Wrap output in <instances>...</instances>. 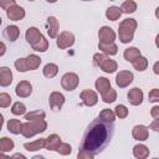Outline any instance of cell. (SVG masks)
Wrapping results in <instances>:
<instances>
[{
  "label": "cell",
  "mask_w": 159,
  "mask_h": 159,
  "mask_svg": "<svg viewBox=\"0 0 159 159\" xmlns=\"http://www.w3.org/2000/svg\"><path fill=\"white\" fill-rule=\"evenodd\" d=\"M113 133H114L113 123H107L101 120L99 118H96L88 124L83 134L81 142V149L88 150L93 155L99 154L109 144Z\"/></svg>",
  "instance_id": "1"
},
{
  "label": "cell",
  "mask_w": 159,
  "mask_h": 159,
  "mask_svg": "<svg viewBox=\"0 0 159 159\" xmlns=\"http://www.w3.org/2000/svg\"><path fill=\"white\" fill-rule=\"evenodd\" d=\"M25 39L27 43L37 52H45L48 48V41L43 37L37 27H29L25 32Z\"/></svg>",
  "instance_id": "2"
},
{
  "label": "cell",
  "mask_w": 159,
  "mask_h": 159,
  "mask_svg": "<svg viewBox=\"0 0 159 159\" xmlns=\"http://www.w3.org/2000/svg\"><path fill=\"white\" fill-rule=\"evenodd\" d=\"M137 20L135 19H124L119 22L118 26V36L122 43H129L133 37L137 29Z\"/></svg>",
  "instance_id": "3"
},
{
  "label": "cell",
  "mask_w": 159,
  "mask_h": 159,
  "mask_svg": "<svg viewBox=\"0 0 159 159\" xmlns=\"http://www.w3.org/2000/svg\"><path fill=\"white\" fill-rule=\"evenodd\" d=\"M47 129V123L45 119H40V120H27L26 123L22 124V129H21V134L25 138H31L39 133H42Z\"/></svg>",
  "instance_id": "4"
},
{
  "label": "cell",
  "mask_w": 159,
  "mask_h": 159,
  "mask_svg": "<svg viewBox=\"0 0 159 159\" xmlns=\"http://www.w3.org/2000/svg\"><path fill=\"white\" fill-rule=\"evenodd\" d=\"M93 62L106 73H113L118 70L117 62L103 53H94L93 55Z\"/></svg>",
  "instance_id": "5"
},
{
  "label": "cell",
  "mask_w": 159,
  "mask_h": 159,
  "mask_svg": "<svg viewBox=\"0 0 159 159\" xmlns=\"http://www.w3.org/2000/svg\"><path fill=\"white\" fill-rule=\"evenodd\" d=\"M78 83H80V78L73 72H67L61 78V86H62V88L66 89V91H68V92L70 91H75L77 88Z\"/></svg>",
  "instance_id": "6"
},
{
  "label": "cell",
  "mask_w": 159,
  "mask_h": 159,
  "mask_svg": "<svg viewBox=\"0 0 159 159\" xmlns=\"http://www.w3.org/2000/svg\"><path fill=\"white\" fill-rule=\"evenodd\" d=\"M75 43V35L70 31H62L56 40V45L61 50H66Z\"/></svg>",
  "instance_id": "7"
},
{
  "label": "cell",
  "mask_w": 159,
  "mask_h": 159,
  "mask_svg": "<svg viewBox=\"0 0 159 159\" xmlns=\"http://www.w3.org/2000/svg\"><path fill=\"white\" fill-rule=\"evenodd\" d=\"M98 39L101 43H113L116 40V32L109 26H102L98 31Z\"/></svg>",
  "instance_id": "8"
},
{
  "label": "cell",
  "mask_w": 159,
  "mask_h": 159,
  "mask_svg": "<svg viewBox=\"0 0 159 159\" xmlns=\"http://www.w3.org/2000/svg\"><path fill=\"white\" fill-rule=\"evenodd\" d=\"M133 73L130 71H119L116 76V83L119 88H125L133 82Z\"/></svg>",
  "instance_id": "9"
},
{
  "label": "cell",
  "mask_w": 159,
  "mask_h": 159,
  "mask_svg": "<svg viewBox=\"0 0 159 159\" xmlns=\"http://www.w3.org/2000/svg\"><path fill=\"white\" fill-rule=\"evenodd\" d=\"M63 103H65V96H63L62 93L55 91V92H52V93L50 94L48 104H50V108H51L52 111H55V112L60 111V109L62 108Z\"/></svg>",
  "instance_id": "10"
},
{
  "label": "cell",
  "mask_w": 159,
  "mask_h": 159,
  "mask_svg": "<svg viewBox=\"0 0 159 159\" xmlns=\"http://www.w3.org/2000/svg\"><path fill=\"white\" fill-rule=\"evenodd\" d=\"M80 97H81L83 104L87 106V107H93V106H96L97 102H98V96H97V93H96L94 91H92V89H83V91L81 92Z\"/></svg>",
  "instance_id": "11"
},
{
  "label": "cell",
  "mask_w": 159,
  "mask_h": 159,
  "mask_svg": "<svg viewBox=\"0 0 159 159\" xmlns=\"http://www.w3.org/2000/svg\"><path fill=\"white\" fill-rule=\"evenodd\" d=\"M6 16L12 21H20L25 17V10L20 5L15 4L6 10Z\"/></svg>",
  "instance_id": "12"
},
{
  "label": "cell",
  "mask_w": 159,
  "mask_h": 159,
  "mask_svg": "<svg viewBox=\"0 0 159 159\" xmlns=\"http://www.w3.org/2000/svg\"><path fill=\"white\" fill-rule=\"evenodd\" d=\"M31 92H32V86L29 81H20L15 87V93L20 98L29 97L31 94Z\"/></svg>",
  "instance_id": "13"
},
{
  "label": "cell",
  "mask_w": 159,
  "mask_h": 159,
  "mask_svg": "<svg viewBox=\"0 0 159 159\" xmlns=\"http://www.w3.org/2000/svg\"><path fill=\"white\" fill-rule=\"evenodd\" d=\"M143 91L138 87H134L128 92V101L132 106H139L143 102Z\"/></svg>",
  "instance_id": "14"
},
{
  "label": "cell",
  "mask_w": 159,
  "mask_h": 159,
  "mask_svg": "<svg viewBox=\"0 0 159 159\" xmlns=\"http://www.w3.org/2000/svg\"><path fill=\"white\" fill-rule=\"evenodd\" d=\"M132 135L135 140H147L148 137H149V130L145 125L143 124H138V125H134L133 129H132Z\"/></svg>",
  "instance_id": "15"
},
{
  "label": "cell",
  "mask_w": 159,
  "mask_h": 159,
  "mask_svg": "<svg viewBox=\"0 0 159 159\" xmlns=\"http://www.w3.org/2000/svg\"><path fill=\"white\" fill-rule=\"evenodd\" d=\"M60 25H58V20L55 16H48L47 17V34L51 39H55L58 36V30Z\"/></svg>",
  "instance_id": "16"
},
{
  "label": "cell",
  "mask_w": 159,
  "mask_h": 159,
  "mask_svg": "<svg viewBox=\"0 0 159 159\" xmlns=\"http://www.w3.org/2000/svg\"><path fill=\"white\" fill-rule=\"evenodd\" d=\"M12 82V72L9 67L4 66L0 67V86L1 87H7Z\"/></svg>",
  "instance_id": "17"
},
{
  "label": "cell",
  "mask_w": 159,
  "mask_h": 159,
  "mask_svg": "<svg viewBox=\"0 0 159 159\" xmlns=\"http://www.w3.org/2000/svg\"><path fill=\"white\" fill-rule=\"evenodd\" d=\"M25 63H26L27 71H34V70H36V68L40 67L41 58H40V56L32 53V55H29L27 57H25Z\"/></svg>",
  "instance_id": "18"
},
{
  "label": "cell",
  "mask_w": 159,
  "mask_h": 159,
  "mask_svg": "<svg viewBox=\"0 0 159 159\" xmlns=\"http://www.w3.org/2000/svg\"><path fill=\"white\" fill-rule=\"evenodd\" d=\"M61 143V138L57 134H50L47 138H45V149L47 150H56L57 147Z\"/></svg>",
  "instance_id": "19"
},
{
  "label": "cell",
  "mask_w": 159,
  "mask_h": 159,
  "mask_svg": "<svg viewBox=\"0 0 159 159\" xmlns=\"http://www.w3.org/2000/svg\"><path fill=\"white\" fill-rule=\"evenodd\" d=\"M150 150L144 144H137L133 147V155L135 159H147L149 157Z\"/></svg>",
  "instance_id": "20"
},
{
  "label": "cell",
  "mask_w": 159,
  "mask_h": 159,
  "mask_svg": "<svg viewBox=\"0 0 159 159\" xmlns=\"http://www.w3.org/2000/svg\"><path fill=\"white\" fill-rule=\"evenodd\" d=\"M19 35H20V30H19V27H17L16 25L6 26L5 30H4V36H5L9 41H11V42L16 41V40L19 39Z\"/></svg>",
  "instance_id": "21"
},
{
  "label": "cell",
  "mask_w": 159,
  "mask_h": 159,
  "mask_svg": "<svg viewBox=\"0 0 159 159\" xmlns=\"http://www.w3.org/2000/svg\"><path fill=\"white\" fill-rule=\"evenodd\" d=\"M24 148L29 152H36V150H40L42 148H45V138H40V139H36L34 142H30V143H25L24 144Z\"/></svg>",
  "instance_id": "22"
},
{
  "label": "cell",
  "mask_w": 159,
  "mask_h": 159,
  "mask_svg": "<svg viewBox=\"0 0 159 159\" xmlns=\"http://www.w3.org/2000/svg\"><path fill=\"white\" fill-rule=\"evenodd\" d=\"M98 48L103 52V55H109V56H112V55H116L117 52H118V46L113 42V43H98Z\"/></svg>",
  "instance_id": "23"
},
{
  "label": "cell",
  "mask_w": 159,
  "mask_h": 159,
  "mask_svg": "<svg viewBox=\"0 0 159 159\" xmlns=\"http://www.w3.org/2000/svg\"><path fill=\"white\" fill-rule=\"evenodd\" d=\"M94 86H96V89L102 94V93H104L108 88H111V82H109V80L106 78V77H98V78L96 80Z\"/></svg>",
  "instance_id": "24"
},
{
  "label": "cell",
  "mask_w": 159,
  "mask_h": 159,
  "mask_svg": "<svg viewBox=\"0 0 159 159\" xmlns=\"http://www.w3.org/2000/svg\"><path fill=\"white\" fill-rule=\"evenodd\" d=\"M124 58L128 61V62H133L135 58H138L140 55V50L137 48V47H128L124 50V53H123Z\"/></svg>",
  "instance_id": "25"
},
{
  "label": "cell",
  "mask_w": 159,
  "mask_h": 159,
  "mask_svg": "<svg viewBox=\"0 0 159 159\" xmlns=\"http://www.w3.org/2000/svg\"><path fill=\"white\" fill-rule=\"evenodd\" d=\"M42 73L46 78H53L58 73V66L56 63H46L42 70Z\"/></svg>",
  "instance_id": "26"
},
{
  "label": "cell",
  "mask_w": 159,
  "mask_h": 159,
  "mask_svg": "<svg viewBox=\"0 0 159 159\" xmlns=\"http://www.w3.org/2000/svg\"><path fill=\"white\" fill-rule=\"evenodd\" d=\"M14 140L11 138L7 137H2L0 138V154H4L6 152H10L14 149Z\"/></svg>",
  "instance_id": "27"
},
{
  "label": "cell",
  "mask_w": 159,
  "mask_h": 159,
  "mask_svg": "<svg viewBox=\"0 0 159 159\" xmlns=\"http://www.w3.org/2000/svg\"><path fill=\"white\" fill-rule=\"evenodd\" d=\"M7 130L12 134H20L21 133V129H22V123L19 120V119H9L7 124Z\"/></svg>",
  "instance_id": "28"
},
{
  "label": "cell",
  "mask_w": 159,
  "mask_h": 159,
  "mask_svg": "<svg viewBox=\"0 0 159 159\" xmlns=\"http://www.w3.org/2000/svg\"><path fill=\"white\" fill-rule=\"evenodd\" d=\"M119 9L122 14H133L137 10V2L133 0H125L122 2Z\"/></svg>",
  "instance_id": "29"
},
{
  "label": "cell",
  "mask_w": 159,
  "mask_h": 159,
  "mask_svg": "<svg viewBox=\"0 0 159 159\" xmlns=\"http://www.w3.org/2000/svg\"><path fill=\"white\" fill-rule=\"evenodd\" d=\"M122 12H120V9L118 6H109L107 10H106V17L111 21H116L120 17Z\"/></svg>",
  "instance_id": "30"
},
{
  "label": "cell",
  "mask_w": 159,
  "mask_h": 159,
  "mask_svg": "<svg viewBox=\"0 0 159 159\" xmlns=\"http://www.w3.org/2000/svg\"><path fill=\"white\" fill-rule=\"evenodd\" d=\"M98 118L103 122H107V123H113L116 120V114L112 109H108V108H104L102 109V112L99 113Z\"/></svg>",
  "instance_id": "31"
},
{
  "label": "cell",
  "mask_w": 159,
  "mask_h": 159,
  "mask_svg": "<svg viewBox=\"0 0 159 159\" xmlns=\"http://www.w3.org/2000/svg\"><path fill=\"white\" fill-rule=\"evenodd\" d=\"M132 65H133L134 70L142 72V71L147 70V67H148V60H147L144 56H139L138 58H135V60L132 62Z\"/></svg>",
  "instance_id": "32"
},
{
  "label": "cell",
  "mask_w": 159,
  "mask_h": 159,
  "mask_svg": "<svg viewBox=\"0 0 159 159\" xmlns=\"http://www.w3.org/2000/svg\"><path fill=\"white\" fill-rule=\"evenodd\" d=\"M101 96H102V101H103L104 103H112V102H114V101L117 99V92H116V89H113L112 87L108 88V89H107L104 93H102Z\"/></svg>",
  "instance_id": "33"
},
{
  "label": "cell",
  "mask_w": 159,
  "mask_h": 159,
  "mask_svg": "<svg viewBox=\"0 0 159 159\" xmlns=\"http://www.w3.org/2000/svg\"><path fill=\"white\" fill-rule=\"evenodd\" d=\"M45 117H46V113L40 109L32 111V112L25 114V119H27V120H40V119H45Z\"/></svg>",
  "instance_id": "34"
},
{
  "label": "cell",
  "mask_w": 159,
  "mask_h": 159,
  "mask_svg": "<svg viewBox=\"0 0 159 159\" xmlns=\"http://www.w3.org/2000/svg\"><path fill=\"white\" fill-rule=\"evenodd\" d=\"M11 113L15 116H22L26 113V106L22 102H15L11 107Z\"/></svg>",
  "instance_id": "35"
},
{
  "label": "cell",
  "mask_w": 159,
  "mask_h": 159,
  "mask_svg": "<svg viewBox=\"0 0 159 159\" xmlns=\"http://www.w3.org/2000/svg\"><path fill=\"white\" fill-rule=\"evenodd\" d=\"M114 114H116V117H118L120 119L127 118L128 117V108L124 104H118L114 108Z\"/></svg>",
  "instance_id": "36"
},
{
  "label": "cell",
  "mask_w": 159,
  "mask_h": 159,
  "mask_svg": "<svg viewBox=\"0 0 159 159\" xmlns=\"http://www.w3.org/2000/svg\"><path fill=\"white\" fill-rule=\"evenodd\" d=\"M56 152H57L58 154H61V155H68V154L72 153V148H71V145H70L68 143H63V142H61L60 145L57 147Z\"/></svg>",
  "instance_id": "37"
},
{
  "label": "cell",
  "mask_w": 159,
  "mask_h": 159,
  "mask_svg": "<svg viewBox=\"0 0 159 159\" xmlns=\"http://www.w3.org/2000/svg\"><path fill=\"white\" fill-rule=\"evenodd\" d=\"M11 96L2 92L0 93V108H7L10 104H11Z\"/></svg>",
  "instance_id": "38"
},
{
  "label": "cell",
  "mask_w": 159,
  "mask_h": 159,
  "mask_svg": "<svg viewBox=\"0 0 159 159\" xmlns=\"http://www.w3.org/2000/svg\"><path fill=\"white\" fill-rule=\"evenodd\" d=\"M15 68L19 71V72H26L27 68H26V63H25V58H17L14 63Z\"/></svg>",
  "instance_id": "39"
},
{
  "label": "cell",
  "mask_w": 159,
  "mask_h": 159,
  "mask_svg": "<svg viewBox=\"0 0 159 159\" xmlns=\"http://www.w3.org/2000/svg\"><path fill=\"white\" fill-rule=\"evenodd\" d=\"M148 99H149V102H153V103L159 102V89L158 88H153L148 94Z\"/></svg>",
  "instance_id": "40"
},
{
  "label": "cell",
  "mask_w": 159,
  "mask_h": 159,
  "mask_svg": "<svg viewBox=\"0 0 159 159\" xmlns=\"http://www.w3.org/2000/svg\"><path fill=\"white\" fill-rule=\"evenodd\" d=\"M77 159H94V155L91 152H88V150L80 149L78 154H77Z\"/></svg>",
  "instance_id": "41"
},
{
  "label": "cell",
  "mask_w": 159,
  "mask_h": 159,
  "mask_svg": "<svg viewBox=\"0 0 159 159\" xmlns=\"http://www.w3.org/2000/svg\"><path fill=\"white\" fill-rule=\"evenodd\" d=\"M15 4H16L15 0H0V7H2L4 10H7L9 7H11Z\"/></svg>",
  "instance_id": "42"
},
{
  "label": "cell",
  "mask_w": 159,
  "mask_h": 159,
  "mask_svg": "<svg viewBox=\"0 0 159 159\" xmlns=\"http://www.w3.org/2000/svg\"><path fill=\"white\" fill-rule=\"evenodd\" d=\"M150 116L154 118V119H159V106H154L150 111Z\"/></svg>",
  "instance_id": "43"
},
{
  "label": "cell",
  "mask_w": 159,
  "mask_h": 159,
  "mask_svg": "<svg viewBox=\"0 0 159 159\" xmlns=\"http://www.w3.org/2000/svg\"><path fill=\"white\" fill-rule=\"evenodd\" d=\"M150 129H153L154 132H158L159 130V119H154V122L149 125Z\"/></svg>",
  "instance_id": "44"
},
{
  "label": "cell",
  "mask_w": 159,
  "mask_h": 159,
  "mask_svg": "<svg viewBox=\"0 0 159 159\" xmlns=\"http://www.w3.org/2000/svg\"><path fill=\"white\" fill-rule=\"evenodd\" d=\"M5 51H6V46H5V43H4L2 41H0V57L4 56Z\"/></svg>",
  "instance_id": "45"
},
{
  "label": "cell",
  "mask_w": 159,
  "mask_h": 159,
  "mask_svg": "<svg viewBox=\"0 0 159 159\" xmlns=\"http://www.w3.org/2000/svg\"><path fill=\"white\" fill-rule=\"evenodd\" d=\"M11 159H27L24 154H21V153H15L12 157H11Z\"/></svg>",
  "instance_id": "46"
},
{
  "label": "cell",
  "mask_w": 159,
  "mask_h": 159,
  "mask_svg": "<svg viewBox=\"0 0 159 159\" xmlns=\"http://www.w3.org/2000/svg\"><path fill=\"white\" fill-rule=\"evenodd\" d=\"M158 66H159V62L157 61V62L154 63V73H155V75H159V70H158Z\"/></svg>",
  "instance_id": "47"
},
{
  "label": "cell",
  "mask_w": 159,
  "mask_h": 159,
  "mask_svg": "<svg viewBox=\"0 0 159 159\" xmlns=\"http://www.w3.org/2000/svg\"><path fill=\"white\" fill-rule=\"evenodd\" d=\"M2 125H4V117H2V114H0V130H1Z\"/></svg>",
  "instance_id": "48"
},
{
  "label": "cell",
  "mask_w": 159,
  "mask_h": 159,
  "mask_svg": "<svg viewBox=\"0 0 159 159\" xmlns=\"http://www.w3.org/2000/svg\"><path fill=\"white\" fill-rule=\"evenodd\" d=\"M0 159H11V157H9L6 154H0Z\"/></svg>",
  "instance_id": "49"
},
{
  "label": "cell",
  "mask_w": 159,
  "mask_h": 159,
  "mask_svg": "<svg viewBox=\"0 0 159 159\" xmlns=\"http://www.w3.org/2000/svg\"><path fill=\"white\" fill-rule=\"evenodd\" d=\"M31 159H45V157H42V155H34Z\"/></svg>",
  "instance_id": "50"
},
{
  "label": "cell",
  "mask_w": 159,
  "mask_h": 159,
  "mask_svg": "<svg viewBox=\"0 0 159 159\" xmlns=\"http://www.w3.org/2000/svg\"><path fill=\"white\" fill-rule=\"evenodd\" d=\"M1 22H2V21H1V17H0V25H1Z\"/></svg>",
  "instance_id": "51"
},
{
  "label": "cell",
  "mask_w": 159,
  "mask_h": 159,
  "mask_svg": "<svg viewBox=\"0 0 159 159\" xmlns=\"http://www.w3.org/2000/svg\"><path fill=\"white\" fill-rule=\"evenodd\" d=\"M153 159H158V158H153Z\"/></svg>",
  "instance_id": "52"
}]
</instances>
